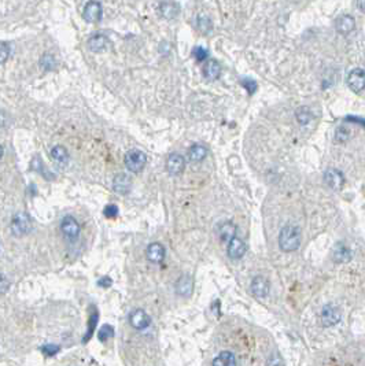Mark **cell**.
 Returning a JSON list of instances; mask_svg holds the SVG:
<instances>
[{
    "instance_id": "cell-28",
    "label": "cell",
    "mask_w": 365,
    "mask_h": 366,
    "mask_svg": "<svg viewBox=\"0 0 365 366\" xmlns=\"http://www.w3.org/2000/svg\"><path fill=\"white\" fill-rule=\"evenodd\" d=\"M240 84L243 85L244 90L249 92V95H253L257 91V88H258V85H257V83L253 78H242V80H240Z\"/></svg>"
},
{
    "instance_id": "cell-32",
    "label": "cell",
    "mask_w": 365,
    "mask_h": 366,
    "mask_svg": "<svg viewBox=\"0 0 365 366\" xmlns=\"http://www.w3.org/2000/svg\"><path fill=\"white\" fill-rule=\"evenodd\" d=\"M103 214L107 217V218H115L118 215V207L115 205H107L103 210Z\"/></svg>"
},
{
    "instance_id": "cell-27",
    "label": "cell",
    "mask_w": 365,
    "mask_h": 366,
    "mask_svg": "<svg viewBox=\"0 0 365 366\" xmlns=\"http://www.w3.org/2000/svg\"><path fill=\"white\" fill-rule=\"evenodd\" d=\"M114 336V328L109 325V324H104L100 329H99V334H98V337L100 341H107L109 339H111Z\"/></svg>"
},
{
    "instance_id": "cell-38",
    "label": "cell",
    "mask_w": 365,
    "mask_h": 366,
    "mask_svg": "<svg viewBox=\"0 0 365 366\" xmlns=\"http://www.w3.org/2000/svg\"><path fill=\"white\" fill-rule=\"evenodd\" d=\"M364 1H365V0H357V1H356V3H357V7H359V10L361 11V13H364V11H365Z\"/></svg>"
},
{
    "instance_id": "cell-15",
    "label": "cell",
    "mask_w": 365,
    "mask_h": 366,
    "mask_svg": "<svg viewBox=\"0 0 365 366\" xmlns=\"http://www.w3.org/2000/svg\"><path fill=\"white\" fill-rule=\"evenodd\" d=\"M113 188H114L115 192L122 193V195L129 193L131 189H132V180H131V177L125 173H118L114 177V180H113Z\"/></svg>"
},
{
    "instance_id": "cell-30",
    "label": "cell",
    "mask_w": 365,
    "mask_h": 366,
    "mask_svg": "<svg viewBox=\"0 0 365 366\" xmlns=\"http://www.w3.org/2000/svg\"><path fill=\"white\" fill-rule=\"evenodd\" d=\"M41 66H43V69L44 70H52L54 67H55V59L52 57L51 54H45L44 57L41 58Z\"/></svg>"
},
{
    "instance_id": "cell-7",
    "label": "cell",
    "mask_w": 365,
    "mask_h": 366,
    "mask_svg": "<svg viewBox=\"0 0 365 366\" xmlns=\"http://www.w3.org/2000/svg\"><path fill=\"white\" fill-rule=\"evenodd\" d=\"M129 324L136 331H144L146 328L150 327L151 317L143 308H136L129 314Z\"/></svg>"
},
{
    "instance_id": "cell-18",
    "label": "cell",
    "mask_w": 365,
    "mask_h": 366,
    "mask_svg": "<svg viewBox=\"0 0 365 366\" xmlns=\"http://www.w3.org/2000/svg\"><path fill=\"white\" fill-rule=\"evenodd\" d=\"M220 74H221V66H220V63H218L217 61L210 59V61L203 66V76H205L206 80L214 81V80H217V78L220 77Z\"/></svg>"
},
{
    "instance_id": "cell-4",
    "label": "cell",
    "mask_w": 365,
    "mask_h": 366,
    "mask_svg": "<svg viewBox=\"0 0 365 366\" xmlns=\"http://www.w3.org/2000/svg\"><path fill=\"white\" fill-rule=\"evenodd\" d=\"M340 318H342V313L339 308L333 305H326L319 313V321L323 327H333L340 321Z\"/></svg>"
},
{
    "instance_id": "cell-29",
    "label": "cell",
    "mask_w": 365,
    "mask_h": 366,
    "mask_svg": "<svg viewBox=\"0 0 365 366\" xmlns=\"http://www.w3.org/2000/svg\"><path fill=\"white\" fill-rule=\"evenodd\" d=\"M349 136H350L349 129L345 128V126H339V128L336 129V132H335V140L338 143H343L349 139Z\"/></svg>"
},
{
    "instance_id": "cell-6",
    "label": "cell",
    "mask_w": 365,
    "mask_h": 366,
    "mask_svg": "<svg viewBox=\"0 0 365 366\" xmlns=\"http://www.w3.org/2000/svg\"><path fill=\"white\" fill-rule=\"evenodd\" d=\"M324 181L326 184L333 191H342V188L345 185V176L343 173L338 170V169H333V167H328L326 172H324Z\"/></svg>"
},
{
    "instance_id": "cell-20",
    "label": "cell",
    "mask_w": 365,
    "mask_h": 366,
    "mask_svg": "<svg viewBox=\"0 0 365 366\" xmlns=\"http://www.w3.org/2000/svg\"><path fill=\"white\" fill-rule=\"evenodd\" d=\"M207 155V148L203 144H194L191 148L188 150V159L194 163L202 162Z\"/></svg>"
},
{
    "instance_id": "cell-36",
    "label": "cell",
    "mask_w": 365,
    "mask_h": 366,
    "mask_svg": "<svg viewBox=\"0 0 365 366\" xmlns=\"http://www.w3.org/2000/svg\"><path fill=\"white\" fill-rule=\"evenodd\" d=\"M10 288V281L4 274H0V294H6Z\"/></svg>"
},
{
    "instance_id": "cell-37",
    "label": "cell",
    "mask_w": 365,
    "mask_h": 366,
    "mask_svg": "<svg viewBox=\"0 0 365 366\" xmlns=\"http://www.w3.org/2000/svg\"><path fill=\"white\" fill-rule=\"evenodd\" d=\"M111 283H113V281H111L110 277H102V278L98 281V285H99V287H103V288H109L110 285H111Z\"/></svg>"
},
{
    "instance_id": "cell-1",
    "label": "cell",
    "mask_w": 365,
    "mask_h": 366,
    "mask_svg": "<svg viewBox=\"0 0 365 366\" xmlns=\"http://www.w3.org/2000/svg\"><path fill=\"white\" fill-rule=\"evenodd\" d=\"M302 243V233L301 231L293 226V225H287L284 226L280 233H279V247L280 250L284 252H293L299 248Z\"/></svg>"
},
{
    "instance_id": "cell-3",
    "label": "cell",
    "mask_w": 365,
    "mask_h": 366,
    "mask_svg": "<svg viewBox=\"0 0 365 366\" xmlns=\"http://www.w3.org/2000/svg\"><path fill=\"white\" fill-rule=\"evenodd\" d=\"M32 231V219L26 213H18L11 221V232L14 236L21 238Z\"/></svg>"
},
{
    "instance_id": "cell-2",
    "label": "cell",
    "mask_w": 365,
    "mask_h": 366,
    "mask_svg": "<svg viewBox=\"0 0 365 366\" xmlns=\"http://www.w3.org/2000/svg\"><path fill=\"white\" fill-rule=\"evenodd\" d=\"M147 163V155L140 150H131L125 155V166L129 172L139 173Z\"/></svg>"
},
{
    "instance_id": "cell-9",
    "label": "cell",
    "mask_w": 365,
    "mask_h": 366,
    "mask_svg": "<svg viewBox=\"0 0 365 366\" xmlns=\"http://www.w3.org/2000/svg\"><path fill=\"white\" fill-rule=\"evenodd\" d=\"M347 85L356 93H360V92L364 91L365 73L361 67H356V69H353L349 73V76H347Z\"/></svg>"
},
{
    "instance_id": "cell-17",
    "label": "cell",
    "mask_w": 365,
    "mask_h": 366,
    "mask_svg": "<svg viewBox=\"0 0 365 366\" xmlns=\"http://www.w3.org/2000/svg\"><path fill=\"white\" fill-rule=\"evenodd\" d=\"M356 28V20L352 15H340L338 20L335 21V29L340 34H349Z\"/></svg>"
},
{
    "instance_id": "cell-16",
    "label": "cell",
    "mask_w": 365,
    "mask_h": 366,
    "mask_svg": "<svg viewBox=\"0 0 365 366\" xmlns=\"http://www.w3.org/2000/svg\"><path fill=\"white\" fill-rule=\"evenodd\" d=\"M147 259L153 264H161L165 259V247L161 243H151L146 251Z\"/></svg>"
},
{
    "instance_id": "cell-23",
    "label": "cell",
    "mask_w": 365,
    "mask_h": 366,
    "mask_svg": "<svg viewBox=\"0 0 365 366\" xmlns=\"http://www.w3.org/2000/svg\"><path fill=\"white\" fill-rule=\"evenodd\" d=\"M295 118H297V121L299 125H307L309 122L312 121V118H313V114H312V111L309 107L306 106H301V107H298L297 111H295Z\"/></svg>"
},
{
    "instance_id": "cell-13",
    "label": "cell",
    "mask_w": 365,
    "mask_h": 366,
    "mask_svg": "<svg viewBox=\"0 0 365 366\" xmlns=\"http://www.w3.org/2000/svg\"><path fill=\"white\" fill-rule=\"evenodd\" d=\"M250 289L256 298H265L269 294L268 278L264 276H256L250 284Z\"/></svg>"
},
{
    "instance_id": "cell-14",
    "label": "cell",
    "mask_w": 365,
    "mask_h": 366,
    "mask_svg": "<svg viewBox=\"0 0 365 366\" xmlns=\"http://www.w3.org/2000/svg\"><path fill=\"white\" fill-rule=\"evenodd\" d=\"M174 289H176V294L183 298H190L192 295V289H194V281H192V277L188 276V274H184L181 276L176 281L174 284Z\"/></svg>"
},
{
    "instance_id": "cell-12",
    "label": "cell",
    "mask_w": 365,
    "mask_h": 366,
    "mask_svg": "<svg viewBox=\"0 0 365 366\" xmlns=\"http://www.w3.org/2000/svg\"><path fill=\"white\" fill-rule=\"evenodd\" d=\"M331 258H332L333 262H336V264H346V262H349L352 259V252H350L349 247L345 243L338 242L333 245L332 251H331Z\"/></svg>"
},
{
    "instance_id": "cell-33",
    "label": "cell",
    "mask_w": 365,
    "mask_h": 366,
    "mask_svg": "<svg viewBox=\"0 0 365 366\" xmlns=\"http://www.w3.org/2000/svg\"><path fill=\"white\" fill-rule=\"evenodd\" d=\"M198 21H199V22H198L199 29H200L202 32L207 33L209 30H210V29H211V22H210V20L207 18V17H205V15H203V17H199Z\"/></svg>"
},
{
    "instance_id": "cell-24",
    "label": "cell",
    "mask_w": 365,
    "mask_h": 366,
    "mask_svg": "<svg viewBox=\"0 0 365 366\" xmlns=\"http://www.w3.org/2000/svg\"><path fill=\"white\" fill-rule=\"evenodd\" d=\"M218 233H220V238L221 240H230L235 236V233H236V226L232 224V222H225V224L220 225V228H218Z\"/></svg>"
},
{
    "instance_id": "cell-10",
    "label": "cell",
    "mask_w": 365,
    "mask_h": 366,
    "mask_svg": "<svg viewBox=\"0 0 365 366\" xmlns=\"http://www.w3.org/2000/svg\"><path fill=\"white\" fill-rule=\"evenodd\" d=\"M83 17L84 20L87 21V22H90V24L99 22L100 18H102V6H100V3L96 1V0L88 1L87 6L84 7Z\"/></svg>"
},
{
    "instance_id": "cell-31",
    "label": "cell",
    "mask_w": 365,
    "mask_h": 366,
    "mask_svg": "<svg viewBox=\"0 0 365 366\" xmlns=\"http://www.w3.org/2000/svg\"><path fill=\"white\" fill-rule=\"evenodd\" d=\"M192 55L195 57L197 61L202 62V61H205V59L207 58L209 52H207V50L203 48V47H195V48H194V51H192Z\"/></svg>"
},
{
    "instance_id": "cell-5",
    "label": "cell",
    "mask_w": 365,
    "mask_h": 366,
    "mask_svg": "<svg viewBox=\"0 0 365 366\" xmlns=\"http://www.w3.org/2000/svg\"><path fill=\"white\" fill-rule=\"evenodd\" d=\"M61 231L65 235V238L70 242H76L80 236V224L74 217L66 215L61 222Z\"/></svg>"
},
{
    "instance_id": "cell-19",
    "label": "cell",
    "mask_w": 365,
    "mask_h": 366,
    "mask_svg": "<svg viewBox=\"0 0 365 366\" xmlns=\"http://www.w3.org/2000/svg\"><path fill=\"white\" fill-rule=\"evenodd\" d=\"M109 39L104 34H95L88 40V48L92 52H102L107 48Z\"/></svg>"
},
{
    "instance_id": "cell-25",
    "label": "cell",
    "mask_w": 365,
    "mask_h": 366,
    "mask_svg": "<svg viewBox=\"0 0 365 366\" xmlns=\"http://www.w3.org/2000/svg\"><path fill=\"white\" fill-rule=\"evenodd\" d=\"M177 11H179V8H177L176 4H173V3H162L161 4V14L165 18H167V20L174 18L177 15Z\"/></svg>"
},
{
    "instance_id": "cell-34",
    "label": "cell",
    "mask_w": 365,
    "mask_h": 366,
    "mask_svg": "<svg viewBox=\"0 0 365 366\" xmlns=\"http://www.w3.org/2000/svg\"><path fill=\"white\" fill-rule=\"evenodd\" d=\"M10 55V47L6 43H0V63H4Z\"/></svg>"
},
{
    "instance_id": "cell-26",
    "label": "cell",
    "mask_w": 365,
    "mask_h": 366,
    "mask_svg": "<svg viewBox=\"0 0 365 366\" xmlns=\"http://www.w3.org/2000/svg\"><path fill=\"white\" fill-rule=\"evenodd\" d=\"M98 320H99V314H98V311H96V310H94V313L91 314L90 322H88V331H87V335L84 336V339H83L84 343H87V341L91 339V336H92L94 331H95L96 324H98Z\"/></svg>"
},
{
    "instance_id": "cell-39",
    "label": "cell",
    "mask_w": 365,
    "mask_h": 366,
    "mask_svg": "<svg viewBox=\"0 0 365 366\" xmlns=\"http://www.w3.org/2000/svg\"><path fill=\"white\" fill-rule=\"evenodd\" d=\"M1 156H3V147L0 146V158H1Z\"/></svg>"
},
{
    "instance_id": "cell-35",
    "label": "cell",
    "mask_w": 365,
    "mask_h": 366,
    "mask_svg": "<svg viewBox=\"0 0 365 366\" xmlns=\"http://www.w3.org/2000/svg\"><path fill=\"white\" fill-rule=\"evenodd\" d=\"M59 350H61V347L55 346V344H45V346L41 347V351H43L45 355H48V357H52V355H55L57 353H59Z\"/></svg>"
},
{
    "instance_id": "cell-11",
    "label": "cell",
    "mask_w": 365,
    "mask_h": 366,
    "mask_svg": "<svg viewBox=\"0 0 365 366\" xmlns=\"http://www.w3.org/2000/svg\"><path fill=\"white\" fill-rule=\"evenodd\" d=\"M246 251H247V245L242 239L236 238V236L230 239L227 254H228V257L231 259H242L244 257V254H246Z\"/></svg>"
},
{
    "instance_id": "cell-22",
    "label": "cell",
    "mask_w": 365,
    "mask_h": 366,
    "mask_svg": "<svg viewBox=\"0 0 365 366\" xmlns=\"http://www.w3.org/2000/svg\"><path fill=\"white\" fill-rule=\"evenodd\" d=\"M51 158L59 165H66L69 162V152L62 146H55L51 150Z\"/></svg>"
},
{
    "instance_id": "cell-21",
    "label": "cell",
    "mask_w": 365,
    "mask_h": 366,
    "mask_svg": "<svg viewBox=\"0 0 365 366\" xmlns=\"http://www.w3.org/2000/svg\"><path fill=\"white\" fill-rule=\"evenodd\" d=\"M237 364L236 357L235 354L231 351H223L220 353L217 358L213 360V365H220V366H235Z\"/></svg>"
},
{
    "instance_id": "cell-8",
    "label": "cell",
    "mask_w": 365,
    "mask_h": 366,
    "mask_svg": "<svg viewBox=\"0 0 365 366\" xmlns=\"http://www.w3.org/2000/svg\"><path fill=\"white\" fill-rule=\"evenodd\" d=\"M165 167H166V172L172 176H179L184 172L186 169V159L183 155L177 154V152H172L166 158V162H165Z\"/></svg>"
}]
</instances>
